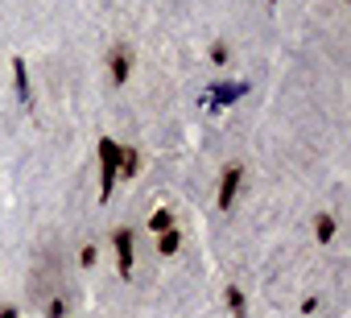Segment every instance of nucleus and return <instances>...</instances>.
<instances>
[{
	"instance_id": "nucleus-1",
	"label": "nucleus",
	"mask_w": 351,
	"mask_h": 318,
	"mask_svg": "<svg viewBox=\"0 0 351 318\" xmlns=\"http://www.w3.org/2000/svg\"><path fill=\"white\" fill-rule=\"evenodd\" d=\"M116 162H120V140H112V136H99V203H108L112 199V191H116Z\"/></svg>"
},
{
	"instance_id": "nucleus-2",
	"label": "nucleus",
	"mask_w": 351,
	"mask_h": 318,
	"mask_svg": "<svg viewBox=\"0 0 351 318\" xmlns=\"http://www.w3.org/2000/svg\"><path fill=\"white\" fill-rule=\"evenodd\" d=\"M112 248H116L120 277H132V248H136V236H132V228H116V232H112Z\"/></svg>"
},
{
	"instance_id": "nucleus-3",
	"label": "nucleus",
	"mask_w": 351,
	"mask_h": 318,
	"mask_svg": "<svg viewBox=\"0 0 351 318\" xmlns=\"http://www.w3.org/2000/svg\"><path fill=\"white\" fill-rule=\"evenodd\" d=\"M240 182H244V170L240 166H228L223 178H219V211H232V203L240 195Z\"/></svg>"
},
{
	"instance_id": "nucleus-4",
	"label": "nucleus",
	"mask_w": 351,
	"mask_h": 318,
	"mask_svg": "<svg viewBox=\"0 0 351 318\" xmlns=\"http://www.w3.org/2000/svg\"><path fill=\"white\" fill-rule=\"evenodd\" d=\"M141 174V149L136 145H120V162H116V178L120 182H132Z\"/></svg>"
},
{
	"instance_id": "nucleus-5",
	"label": "nucleus",
	"mask_w": 351,
	"mask_h": 318,
	"mask_svg": "<svg viewBox=\"0 0 351 318\" xmlns=\"http://www.w3.org/2000/svg\"><path fill=\"white\" fill-rule=\"evenodd\" d=\"M108 71H112V83H128V75H132V50L128 46H116L108 54Z\"/></svg>"
},
{
	"instance_id": "nucleus-6",
	"label": "nucleus",
	"mask_w": 351,
	"mask_h": 318,
	"mask_svg": "<svg viewBox=\"0 0 351 318\" xmlns=\"http://www.w3.org/2000/svg\"><path fill=\"white\" fill-rule=\"evenodd\" d=\"M13 79H17L21 103H29V66H25V58H13Z\"/></svg>"
},
{
	"instance_id": "nucleus-7",
	"label": "nucleus",
	"mask_w": 351,
	"mask_h": 318,
	"mask_svg": "<svg viewBox=\"0 0 351 318\" xmlns=\"http://www.w3.org/2000/svg\"><path fill=\"white\" fill-rule=\"evenodd\" d=\"M178 244H182L178 228H169V232H161V236H157V252H161V256H173V252H178Z\"/></svg>"
},
{
	"instance_id": "nucleus-8",
	"label": "nucleus",
	"mask_w": 351,
	"mask_h": 318,
	"mask_svg": "<svg viewBox=\"0 0 351 318\" xmlns=\"http://www.w3.org/2000/svg\"><path fill=\"white\" fill-rule=\"evenodd\" d=\"M169 228H173V211H169V207H161V211H153V215H149V232H157V236H161V232H169Z\"/></svg>"
},
{
	"instance_id": "nucleus-9",
	"label": "nucleus",
	"mask_w": 351,
	"mask_h": 318,
	"mask_svg": "<svg viewBox=\"0 0 351 318\" xmlns=\"http://www.w3.org/2000/svg\"><path fill=\"white\" fill-rule=\"evenodd\" d=\"M314 236H318V244H330V240H335V219H330L326 211L314 219Z\"/></svg>"
},
{
	"instance_id": "nucleus-10",
	"label": "nucleus",
	"mask_w": 351,
	"mask_h": 318,
	"mask_svg": "<svg viewBox=\"0 0 351 318\" xmlns=\"http://www.w3.org/2000/svg\"><path fill=\"white\" fill-rule=\"evenodd\" d=\"M228 306H232V314H236V318H248V306H244V293H240L236 285L228 289Z\"/></svg>"
},
{
	"instance_id": "nucleus-11",
	"label": "nucleus",
	"mask_w": 351,
	"mask_h": 318,
	"mask_svg": "<svg viewBox=\"0 0 351 318\" xmlns=\"http://www.w3.org/2000/svg\"><path fill=\"white\" fill-rule=\"evenodd\" d=\"M211 62H219V66L228 62V46H223V42H215V46H211Z\"/></svg>"
},
{
	"instance_id": "nucleus-12",
	"label": "nucleus",
	"mask_w": 351,
	"mask_h": 318,
	"mask_svg": "<svg viewBox=\"0 0 351 318\" xmlns=\"http://www.w3.org/2000/svg\"><path fill=\"white\" fill-rule=\"evenodd\" d=\"M79 260H83V265H95V248H91V244H87V248H83V252H79Z\"/></svg>"
},
{
	"instance_id": "nucleus-13",
	"label": "nucleus",
	"mask_w": 351,
	"mask_h": 318,
	"mask_svg": "<svg viewBox=\"0 0 351 318\" xmlns=\"http://www.w3.org/2000/svg\"><path fill=\"white\" fill-rule=\"evenodd\" d=\"M0 318H17V306H0Z\"/></svg>"
},
{
	"instance_id": "nucleus-14",
	"label": "nucleus",
	"mask_w": 351,
	"mask_h": 318,
	"mask_svg": "<svg viewBox=\"0 0 351 318\" xmlns=\"http://www.w3.org/2000/svg\"><path fill=\"white\" fill-rule=\"evenodd\" d=\"M273 5H277V0H273Z\"/></svg>"
}]
</instances>
